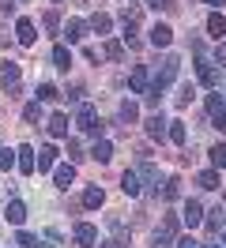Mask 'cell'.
<instances>
[{"instance_id":"484cf974","label":"cell","mask_w":226,"mask_h":248,"mask_svg":"<svg viewBox=\"0 0 226 248\" xmlns=\"http://www.w3.org/2000/svg\"><path fill=\"white\" fill-rule=\"evenodd\" d=\"M90 158H94V162H102V166H105V162H109V158H113V147H109V143H94V151H90Z\"/></svg>"},{"instance_id":"52a82bcc","label":"cell","mask_w":226,"mask_h":248,"mask_svg":"<svg viewBox=\"0 0 226 248\" xmlns=\"http://www.w3.org/2000/svg\"><path fill=\"white\" fill-rule=\"evenodd\" d=\"M75 245L94 248V245H98V230H94L90 222H79V226H75Z\"/></svg>"},{"instance_id":"9c48e42d","label":"cell","mask_w":226,"mask_h":248,"mask_svg":"<svg viewBox=\"0 0 226 248\" xmlns=\"http://www.w3.org/2000/svg\"><path fill=\"white\" fill-rule=\"evenodd\" d=\"M19 170L27 173V177L38 170V158H34V147H30V143H23V147H19Z\"/></svg>"},{"instance_id":"d6a6232c","label":"cell","mask_w":226,"mask_h":248,"mask_svg":"<svg viewBox=\"0 0 226 248\" xmlns=\"http://www.w3.org/2000/svg\"><path fill=\"white\" fill-rule=\"evenodd\" d=\"M177 196H181V181H177V177H170L166 188H162V200H177Z\"/></svg>"},{"instance_id":"836d02e7","label":"cell","mask_w":226,"mask_h":248,"mask_svg":"<svg viewBox=\"0 0 226 248\" xmlns=\"http://www.w3.org/2000/svg\"><path fill=\"white\" fill-rule=\"evenodd\" d=\"M15 245H23V248H42V245H38V237H34V233H27V230L15 233Z\"/></svg>"},{"instance_id":"f35d334b","label":"cell","mask_w":226,"mask_h":248,"mask_svg":"<svg viewBox=\"0 0 226 248\" xmlns=\"http://www.w3.org/2000/svg\"><path fill=\"white\" fill-rule=\"evenodd\" d=\"M121 53H124L121 42H109V46H105V57H109V61H121Z\"/></svg>"},{"instance_id":"7a4b0ae2","label":"cell","mask_w":226,"mask_h":248,"mask_svg":"<svg viewBox=\"0 0 226 248\" xmlns=\"http://www.w3.org/2000/svg\"><path fill=\"white\" fill-rule=\"evenodd\" d=\"M0 83H4V91H8V98H19L23 94V87H19V64H4V72H0Z\"/></svg>"},{"instance_id":"6da1fadb","label":"cell","mask_w":226,"mask_h":248,"mask_svg":"<svg viewBox=\"0 0 226 248\" xmlns=\"http://www.w3.org/2000/svg\"><path fill=\"white\" fill-rule=\"evenodd\" d=\"M75 124H79V132H87V136H102V128H105V124L98 121V109L87 106V102H83L79 113H75Z\"/></svg>"},{"instance_id":"8992f818","label":"cell","mask_w":226,"mask_h":248,"mask_svg":"<svg viewBox=\"0 0 226 248\" xmlns=\"http://www.w3.org/2000/svg\"><path fill=\"white\" fill-rule=\"evenodd\" d=\"M196 76H200L204 87H219V68H215V61H200L196 64Z\"/></svg>"},{"instance_id":"60d3db41","label":"cell","mask_w":226,"mask_h":248,"mask_svg":"<svg viewBox=\"0 0 226 248\" xmlns=\"http://www.w3.org/2000/svg\"><path fill=\"white\" fill-rule=\"evenodd\" d=\"M215 64H219V68H226V46H215Z\"/></svg>"},{"instance_id":"ee69618b","label":"cell","mask_w":226,"mask_h":248,"mask_svg":"<svg viewBox=\"0 0 226 248\" xmlns=\"http://www.w3.org/2000/svg\"><path fill=\"white\" fill-rule=\"evenodd\" d=\"M98 248H124V237H117V241H105V245H98Z\"/></svg>"},{"instance_id":"74e56055","label":"cell","mask_w":226,"mask_h":248,"mask_svg":"<svg viewBox=\"0 0 226 248\" xmlns=\"http://www.w3.org/2000/svg\"><path fill=\"white\" fill-rule=\"evenodd\" d=\"M68 158H72V162H79V158H83V147H79V140H68Z\"/></svg>"},{"instance_id":"ab89813d","label":"cell","mask_w":226,"mask_h":248,"mask_svg":"<svg viewBox=\"0 0 226 248\" xmlns=\"http://www.w3.org/2000/svg\"><path fill=\"white\" fill-rule=\"evenodd\" d=\"M139 173H143V181H151V185L158 181V173H155V166H139Z\"/></svg>"},{"instance_id":"7c38bea8","label":"cell","mask_w":226,"mask_h":248,"mask_svg":"<svg viewBox=\"0 0 226 248\" xmlns=\"http://www.w3.org/2000/svg\"><path fill=\"white\" fill-rule=\"evenodd\" d=\"M208 34L219 42V38H226V19H223V12H211L208 16Z\"/></svg>"},{"instance_id":"f1b7e54d","label":"cell","mask_w":226,"mask_h":248,"mask_svg":"<svg viewBox=\"0 0 226 248\" xmlns=\"http://www.w3.org/2000/svg\"><path fill=\"white\" fill-rule=\"evenodd\" d=\"M53 64H57L60 72H68V64H72V53H68L64 46H57V49H53Z\"/></svg>"},{"instance_id":"1f68e13d","label":"cell","mask_w":226,"mask_h":248,"mask_svg":"<svg viewBox=\"0 0 226 248\" xmlns=\"http://www.w3.org/2000/svg\"><path fill=\"white\" fill-rule=\"evenodd\" d=\"M60 94H57V87H53V83H42V87H38V102H57Z\"/></svg>"},{"instance_id":"d4e9b609","label":"cell","mask_w":226,"mask_h":248,"mask_svg":"<svg viewBox=\"0 0 226 248\" xmlns=\"http://www.w3.org/2000/svg\"><path fill=\"white\" fill-rule=\"evenodd\" d=\"M170 140L177 143V147L189 143V132H185V124H181V121H170Z\"/></svg>"},{"instance_id":"3957f363","label":"cell","mask_w":226,"mask_h":248,"mask_svg":"<svg viewBox=\"0 0 226 248\" xmlns=\"http://www.w3.org/2000/svg\"><path fill=\"white\" fill-rule=\"evenodd\" d=\"M177 68H181L177 57H166V61H162V72L155 76V87H158V91H166V87H170V83L177 79Z\"/></svg>"},{"instance_id":"4dcf8cb0","label":"cell","mask_w":226,"mask_h":248,"mask_svg":"<svg viewBox=\"0 0 226 248\" xmlns=\"http://www.w3.org/2000/svg\"><path fill=\"white\" fill-rule=\"evenodd\" d=\"M136 117H139V106H136V102H121V121L132 124Z\"/></svg>"},{"instance_id":"e575fe53","label":"cell","mask_w":226,"mask_h":248,"mask_svg":"<svg viewBox=\"0 0 226 248\" xmlns=\"http://www.w3.org/2000/svg\"><path fill=\"white\" fill-rule=\"evenodd\" d=\"M15 155H19V151H8V147H0V170H12L15 162H19Z\"/></svg>"},{"instance_id":"bcb514c9","label":"cell","mask_w":226,"mask_h":248,"mask_svg":"<svg viewBox=\"0 0 226 248\" xmlns=\"http://www.w3.org/2000/svg\"><path fill=\"white\" fill-rule=\"evenodd\" d=\"M219 132H223V136H226V117H223V121H219Z\"/></svg>"},{"instance_id":"681fc988","label":"cell","mask_w":226,"mask_h":248,"mask_svg":"<svg viewBox=\"0 0 226 248\" xmlns=\"http://www.w3.org/2000/svg\"><path fill=\"white\" fill-rule=\"evenodd\" d=\"M0 8H4V4H0Z\"/></svg>"},{"instance_id":"83f0119b","label":"cell","mask_w":226,"mask_h":248,"mask_svg":"<svg viewBox=\"0 0 226 248\" xmlns=\"http://www.w3.org/2000/svg\"><path fill=\"white\" fill-rule=\"evenodd\" d=\"M208 158H211V166H215V170H223V166H226V147H223V143H215V147L208 151Z\"/></svg>"},{"instance_id":"f6af8a7d","label":"cell","mask_w":226,"mask_h":248,"mask_svg":"<svg viewBox=\"0 0 226 248\" xmlns=\"http://www.w3.org/2000/svg\"><path fill=\"white\" fill-rule=\"evenodd\" d=\"M204 4H211V8H219V4H226V0H204Z\"/></svg>"},{"instance_id":"d6986e66","label":"cell","mask_w":226,"mask_h":248,"mask_svg":"<svg viewBox=\"0 0 226 248\" xmlns=\"http://www.w3.org/2000/svg\"><path fill=\"white\" fill-rule=\"evenodd\" d=\"M121 23H124V34H132L139 27V8H121Z\"/></svg>"},{"instance_id":"603a6c76","label":"cell","mask_w":226,"mask_h":248,"mask_svg":"<svg viewBox=\"0 0 226 248\" xmlns=\"http://www.w3.org/2000/svg\"><path fill=\"white\" fill-rule=\"evenodd\" d=\"M208 113L215 117V121H223V117H226V98H219V94H211V98H208Z\"/></svg>"},{"instance_id":"5b68a950","label":"cell","mask_w":226,"mask_h":248,"mask_svg":"<svg viewBox=\"0 0 226 248\" xmlns=\"http://www.w3.org/2000/svg\"><path fill=\"white\" fill-rule=\"evenodd\" d=\"M174 237H177V218L170 215L162 222V230L155 233V248H170V241H174Z\"/></svg>"},{"instance_id":"44dd1931","label":"cell","mask_w":226,"mask_h":248,"mask_svg":"<svg viewBox=\"0 0 226 248\" xmlns=\"http://www.w3.org/2000/svg\"><path fill=\"white\" fill-rule=\"evenodd\" d=\"M196 185L204 188V192H215V188H219V170H204L196 177Z\"/></svg>"},{"instance_id":"8fae6325","label":"cell","mask_w":226,"mask_h":248,"mask_svg":"<svg viewBox=\"0 0 226 248\" xmlns=\"http://www.w3.org/2000/svg\"><path fill=\"white\" fill-rule=\"evenodd\" d=\"M49 136H53V140H68V117H64V113H53V117H49Z\"/></svg>"},{"instance_id":"ac0fdd59","label":"cell","mask_w":226,"mask_h":248,"mask_svg":"<svg viewBox=\"0 0 226 248\" xmlns=\"http://www.w3.org/2000/svg\"><path fill=\"white\" fill-rule=\"evenodd\" d=\"M121 192H124V196H139V173H124V177H121Z\"/></svg>"},{"instance_id":"8d00e7d4","label":"cell","mask_w":226,"mask_h":248,"mask_svg":"<svg viewBox=\"0 0 226 248\" xmlns=\"http://www.w3.org/2000/svg\"><path fill=\"white\" fill-rule=\"evenodd\" d=\"M42 23H45V31H57V27H60V16H57V12H45Z\"/></svg>"},{"instance_id":"9a60e30c","label":"cell","mask_w":226,"mask_h":248,"mask_svg":"<svg viewBox=\"0 0 226 248\" xmlns=\"http://www.w3.org/2000/svg\"><path fill=\"white\" fill-rule=\"evenodd\" d=\"M53 181H57V188H68L75 181V166L72 162H68V166H57V170H53Z\"/></svg>"},{"instance_id":"e0dca14e","label":"cell","mask_w":226,"mask_h":248,"mask_svg":"<svg viewBox=\"0 0 226 248\" xmlns=\"http://www.w3.org/2000/svg\"><path fill=\"white\" fill-rule=\"evenodd\" d=\"M83 34H87L83 19H68V27H64V38H68V42H83Z\"/></svg>"},{"instance_id":"5bb4252c","label":"cell","mask_w":226,"mask_h":248,"mask_svg":"<svg viewBox=\"0 0 226 248\" xmlns=\"http://www.w3.org/2000/svg\"><path fill=\"white\" fill-rule=\"evenodd\" d=\"M181 218H185V226H200V222H204V207H200L196 200H189V203H185V215H181Z\"/></svg>"},{"instance_id":"4316f807","label":"cell","mask_w":226,"mask_h":248,"mask_svg":"<svg viewBox=\"0 0 226 248\" xmlns=\"http://www.w3.org/2000/svg\"><path fill=\"white\" fill-rule=\"evenodd\" d=\"M223 218H226V211H223V207L208 211V233H219V230H223Z\"/></svg>"},{"instance_id":"ffe728a7","label":"cell","mask_w":226,"mask_h":248,"mask_svg":"<svg viewBox=\"0 0 226 248\" xmlns=\"http://www.w3.org/2000/svg\"><path fill=\"white\" fill-rule=\"evenodd\" d=\"M109 27H113V19L105 16V12H94V16H90V31L94 34H109Z\"/></svg>"},{"instance_id":"2e32d148","label":"cell","mask_w":226,"mask_h":248,"mask_svg":"<svg viewBox=\"0 0 226 248\" xmlns=\"http://www.w3.org/2000/svg\"><path fill=\"white\" fill-rule=\"evenodd\" d=\"M15 34H19V42H23V46H34V42H38V34H34V23H30V19H19Z\"/></svg>"},{"instance_id":"f907efd6","label":"cell","mask_w":226,"mask_h":248,"mask_svg":"<svg viewBox=\"0 0 226 248\" xmlns=\"http://www.w3.org/2000/svg\"><path fill=\"white\" fill-rule=\"evenodd\" d=\"M215 248H219V245H215Z\"/></svg>"},{"instance_id":"7402d4cb","label":"cell","mask_w":226,"mask_h":248,"mask_svg":"<svg viewBox=\"0 0 226 248\" xmlns=\"http://www.w3.org/2000/svg\"><path fill=\"white\" fill-rule=\"evenodd\" d=\"M102 203H105V192H102L98 185L83 192V207H90V211H94V207H102Z\"/></svg>"},{"instance_id":"f546056e","label":"cell","mask_w":226,"mask_h":248,"mask_svg":"<svg viewBox=\"0 0 226 248\" xmlns=\"http://www.w3.org/2000/svg\"><path fill=\"white\" fill-rule=\"evenodd\" d=\"M23 121H42V102H27V106H23Z\"/></svg>"},{"instance_id":"7bdbcfd3","label":"cell","mask_w":226,"mask_h":248,"mask_svg":"<svg viewBox=\"0 0 226 248\" xmlns=\"http://www.w3.org/2000/svg\"><path fill=\"white\" fill-rule=\"evenodd\" d=\"M177 248H200V245H196L192 237H181V241H177Z\"/></svg>"},{"instance_id":"b9f144b4","label":"cell","mask_w":226,"mask_h":248,"mask_svg":"<svg viewBox=\"0 0 226 248\" xmlns=\"http://www.w3.org/2000/svg\"><path fill=\"white\" fill-rule=\"evenodd\" d=\"M147 8H155V12H158V8H174V4H170V0H147Z\"/></svg>"},{"instance_id":"30bf717a","label":"cell","mask_w":226,"mask_h":248,"mask_svg":"<svg viewBox=\"0 0 226 248\" xmlns=\"http://www.w3.org/2000/svg\"><path fill=\"white\" fill-rule=\"evenodd\" d=\"M166 124H170V121H162L158 113H155V117H147V136H151V140H158V143H162L166 136H170V128H166Z\"/></svg>"},{"instance_id":"277c9868","label":"cell","mask_w":226,"mask_h":248,"mask_svg":"<svg viewBox=\"0 0 226 248\" xmlns=\"http://www.w3.org/2000/svg\"><path fill=\"white\" fill-rule=\"evenodd\" d=\"M128 87H132L136 94H147L151 87H155V83H151V76H147V68H143V64H136V68H132V76H128Z\"/></svg>"},{"instance_id":"7dc6e473","label":"cell","mask_w":226,"mask_h":248,"mask_svg":"<svg viewBox=\"0 0 226 248\" xmlns=\"http://www.w3.org/2000/svg\"><path fill=\"white\" fill-rule=\"evenodd\" d=\"M223 245H226V233H223Z\"/></svg>"},{"instance_id":"ba28073f","label":"cell","mask_w":226,"mask_h":248,"mask_svg":"<svg viewBox=\"0 0 226 248\" xmlns=\"http://www.w3.org/2000/svg\"><path fill=\"white\" fill-rule=\"evenodd\" d=\"M170 42H174V31H170L166 23H155V27H151V46L166 49V46H170Z\"/></svg>"},{"instance_id":"4fadbf2b","label":"cell","mask_w":226,"mask_h":248,"mask_svg":"<svg viewBox=\"0 0 226 248\" xmlns=\"http://www.w3.org/2000/svg\"><path fill=\"white\" fill-rule=\"evenodd\" d=\"M45 170H57V147H42L38 151V173Z\"/></svg>"},{"instance_id":"c3c4849f","label":"cell","mask_w":226,"mask_h":248,"mask_svg":"<svg viewBox=\"0 0 226 248\" xmlns=\"http://www.w3.org/2000/svg\"><path fill=\"white\" fill-rule=\"evenodd\" d=\"M223 98H226V91H223Z\"/></svg>"},{"instance_id":"cb8c5ba5","label":"cell","mask_w":226,"mask_h":248,"mask_svg":"<svg viewBox=\"0 0 226 248\" xmlns=\"http://www.w3.org/2000/svg\"><path fill=\"white\" fill-rule=\"evenodd\" d=\"M23 218H27V207L19 200H12L8 203V222H12V226H23Z\"/></svg>"},{"instance_id":"d590c367","label":"cell","mask_w":226,"mask_h":248,"mask_svg":"<svg viewBox=\"0 0 226 248\" xmlns=\"http://www.w3.org/2000/svg\"><path fill=\"white\" fill-rule=\"evenodd\" d=\"M192 98H196V87L189 83V87H181V94H177V106H189Z\"/></svg>"}]
</instances>
